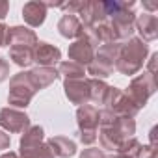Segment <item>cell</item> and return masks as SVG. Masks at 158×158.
<instances>
[{
	"label": "cell",
	"mask_w": 158,
	"mask_h": 158,
	"mask_svg": "<svg viewBox=\"0 0 158 158\" xmlns=\"http://www.w3.org/2000/svg\"><path fill=\"white\" fill-rule=\"evenodd\" d=\"M106 4V11H108V21L112 23L115 34H117V41H127L132 37V34L136 32V13H134V6L136 2H104Z\"/></svg>",
	"instance_id": "2"
},
{
	"label": "cell",
	"mask_w": 158,
	"mask_h": 158,
	"mask_svg": "<svg viewBox=\"0 0 158 158\" xmlns=\"http://www.w3.org/2000/svg\"><path fill=\"white\" fill-rule=\"evenodd\" d=\"M10 78V63L4 56H0V84Z\"/></svg>",
	"instance_id": "27"
},
{
	"label": "cell",
	"mask_w": 158,
	"mask_h": 158,
	"mask_svg": "<svg viewBox=\"0 0 158 158\" xmlns=\"http://www.w3.org/2000/svg\"><path fill=\"white\" fill-rule=\"evenodd\" d=\"M23 19L28 26L32 28H39L45 19H47V6L45 2H37V0H34V2H26L24 8H23Z\"/></svg>",
	"instance_id": "15"
},
{
	"label": "cell",
	"mask_w": 158,
	"mask_h": 158,
	"mask_svg": "<svg viewBox=\"0 0 158 158\" xmlns=\"http://www.w3.org/2000/svg\"><path fill=\"white\" fill-rule=\"evenodd\" d=\"M145 8H147L149 11H154V10H156L158 6H156V4H152V2H147V4H145Z\"/></svg>",
	"instance_id": "33"
},
{
	"label": "cell",
	"mask_w": 158,
	"mask_h": 158,
	"mask_svg": "<svg viewBox=\"0 0 158 158\" xmlns=\"http://www.w3.org/2000/svg\"><path fill=\"white\" fill-rule=\"evenodd\" d=\"M63 91H65V97L69 99L71 104L84 106V104L91 102L88 78H82V80H63Z\"/></svg>",
	"instance_id": "11"
},
{
	"label": "cell",
	"mask_w": 158,
	"mask_h": 158,
	"mask_svg": "<svg viewBox=\"0 0 158 158\" xmlns=\"http://www.w3.org/2000/svg\"><path fill=\"white\" fill-rule=\"evenodd\" d=\"M43 141H45V130H43V127L34 125V127H30L28 130H24L23 136H21V143H19L21 152H23V151H28V149H34V147H37L39 143H43Z\"/></svg>",
	"instance_id": "19"
},
{
	"label": "cell",
	"mask_w": 158,
	"mask_h": 158,
	"mask_svg": "<svg viewBox=\"0 0 158 158\" xmlns=\"http://www.w3.org/2000/svg\"><path fill=\"white\" fill-rule=\"evenodd\" d=\"M21 156H26V158H56V156H54V152H52V149L48 147V143H47V141L39 143V145H37V147H34V149L23 151V152H21Z\"/></svg>",
	"instance_id": "23"
},
{
	"label": "cell",
	"mask_w": 158,
	"mask_h": 158,
	"mask_svg": "<svg viewBox=\"0 0 158 158\" xmlns=\"http://www.w3.org/2000/svg\"><path fill=\"white\" fill-rule=\"evenodd\" d=\"M119 48H121V43H106L99 47L95 50L93 61L88 65V74H91V78H99V80L108 78L115 69Z\"/></svg>",
	"instance_id": "3"
},
{
	"label": "cell",
	"mask_w": 158,
	"mask_h": 158,
	"mask_svg": "<svg viewBox=\"0 0 158 158\" xmlns=\"http://www.w3.org/2000/svg\"><path fill=\"white\" fill-rule=\"evenodd\" d=\"M19 158H26V156H19Z\"/></svg>",
	"instance_id": "35"
},
{
	"label": "cell",
	"mask_w": 158,
	"mask_h": 158,
	"mask_svg": "<svg viewBox=\"0 0 158 158\" xmlns=\"http://www.w3.org/2000/svg\"><path fill=\"white\" fill-rule=\"evenodd\" d=\"M88 84H89V101L93 104H102L110 86L99 78H88Z\"/></svg>",
	"instance_id": "21"
},
{
	"label": "cell",
	"mask_w": 158,
	"mask_h": 158,
	"mask_svg": "<svg viewBox=\"0 0 158 158\" xmlns=\"http://www.w3.org/2000/svg\"><path fill=\"white\" fill-rule=\"evenodd\" d=\"M10 143H11L10 134H6L4 130H0V151H6L10 147Z\"/></svg>",
	"instance_id": "29"
},
{
	"label": "cell",
	"mask_w": 158,
	"mask_h": 158,
	"mask_svg": "<svg viewBox=\"0 0 158 158\" xmlns=\"http://www.w3.org/2000/svg\"><path fill=\"white\" fill-rule=\"evenodd\" d=\"M134 158H158V149L154 145H139Z\"/></svg>",
	"instance_id": "25"
},
{
	"label": "cell",
	"mask_w": 158,
	"mask_h": 158,
	"mask_svg": "<svg viewBox=\"0 0 158 158\" xmlns=\"http://www.w3.org/2000/svg\"><path fill=\"white\" fill-rule=\"evenodd\" d=\"M56 71H58V76H61L63 80H82V78H86V69L71 60L60 61Z\"/></svg>",
	"instance_id": "20"
},
{
	"label": "cell",
	"mask_w": 158,
	"mask_h": 158,
	"mask_svg": "<svg viewBox=\"0 0 158 158\" xmlns=\"http://www.w3.org/2000/svg\"><path fill=\"white\" fill-rule=\"evenodd\" d=\"M125 93L141 110L147 104V101L156 93V78L145 71V73H141V74H138V76L132 78V82L128 84V88H127Z\"/></svg>",
	"instance_id": "5"
},
{
	"label": "cell",
	"mask_w": 158,
	"mask_h": 158,
	"mask_svg": "<svg viewBox=\"0 0 158 158\" xmlns=\"http://www.w3.org/2000/svg\"><path fill=\"white\" fill-rule=\"evenodd\" d=\"M0 127L10 134H23L32 125H30V117L26 112L6 106L0 110Z\"/></svg>",
	"instance_id": "7"
},
{
	"label": "cell",
	"mask_w": 158,
	"mask_h": 158,
	"mask_svg": "<svg viewBox=\"0 0 158 158\" xmlns=\"http://www.w3.org/2000/svg\"><path fill=\"white\" fill-rule=\"evenodd\" d=\"M10 48H34L37 45V35L26 26H11L6 32V43Z\"/></svg>",
	"instance_id": "8"
},
{
	"label": "cell",
	"mask_w": 158,
	"mask_h": 158,
	"mask_svg": "<svg viewBox=\"0 0 158 158\" xmlns=\"http://www.w3.org/2000/svg\"><path fill=\"white\" fill-rule=\"evenodd\" d=\"M6 32H8V26L4 23H0V47H4L6 43Z\"/></svg>",
	"instance_id": "31"
},
{
	"label": "cell",
	"mask_w": 158,
	"mask_h": 158,
	"mask_svg": "<svg viewBox=\"0 0 158 158\" xmlns=\"http://www.w3.org/2000/svg\"><path fill=\"white\" fill-rule=\"evenodd\" d=\"M61 60V50L47 41H37L34 47V63L37 67H54Z\"/></svg>",
	"instance_id": "12"
},
{
	"label": "cell",
	"mask_w": 158,
	"mask_h": 158,
	"mask_svg": "<svg viewBox=\"0 0 158 158\" xmlns=\"http://www.w3.org/2000/svg\"><path fill=\"white\" fill-rule=\"evenodd\" d=\"M156 60H158V52H152L149 58V65H147V73L152 74L156 78Z\"/></svg>",
	"instance_id": "28"
},
{
	"label": "cell",
	"mask_w": 158,
	"mask_h": 158,
	"mask_svg": "<svg viewBox=\"0 0 158 158\" xmlns=\"http://www.w3.org/2000/svg\"><path fill=\"white\" fill-rule=\"evenodd\" d=\"M147 54H149V45L143 43L139 37H130L125 43H121L115 69L121 74L134 76L141 71V67L147 60Z\"/></svg>",
	"instance_id": "1"
},
{
	"label": "cell",
	"mask_w": 158,
	"mask_h": 158,
	"mask_svg": "<svg viewBox=\"0 0 158 158\" xmlns=\"http://www.w3.org/2000/svg\"><path fill=\"white\" fill-rule=\"evenodd\" d=\"M8 10H10V4L6 0H0V23L4 21V17L8 15Z\"/></svg>",
	"instance_id": "30"
},
{
	"label": "cell",
	"mask_w": 158,
	"mask_h": 158,
	"mask_svg": "<svg viewBox=\"0 0 158 158\" xmlns=\"http://www.w3.org/2000/svg\"><path fill=\"white\" fill-rule=\"evenodd\" d=\"M10 60L19 67H28L34 63V48H10Z\"/></svg>",
	"instance_id": "22"
},
{
	"label": "cell",
	"mask_w": 158,
	"mask_h": 158,
	"mask_svg": "<svg viewBox=\"0 0 158 158\" xmlns=\"http://www.w3.org/2000/svg\"><path fill=\"white\" fill-rule=\"evenodd\" d=\"M76 123H78V132H97L99 130V108L93 104L78 106Z\"/></svg>",
	"instance_id": "13"
},
{
	"label": "cell",
	"mask_w": 158,
	"mask_h": 158,
	"mask_svg": "<svg viewBox=\"0 0 158 158\" xmlns=\"http://www.w3.org/2000/svg\"><path fill=\"white\" fill-rule=\"evenodd\" d=\"M134 26H136V30L139 32L143 43L154 41V39L158 37V19H156V15H152V13L143 11V13L136 15Z\"/></svg>",
	"instance_id": "14"
},
{
	"label": "cell",
	"mask_w": 158,
	"mask_h": 158,
	"mask_svg": "<svg viewBox=\"0 0 158 158\" xmlns=\"http://www.w3.org/2000/svg\"><path fill=\"white\" fill-rule=\"evenodd\" d=\"M58 32L65 39H80L84 35V26L76 15H61L58 21Z\"/></svg>",
	"instance_id": "16"
},
{
	"label": "cell",
	"mask_w": 158,
	"mask_h": 158,
	"mask_svg": "<svg viewBox=\"0 0 158 158\" xmlns=\"http://www.w3.org/2000/svg\"><path fill=\"white\" fill-rule=\"evenodd\" d=\"M84 6V0H73V2H63L61 10L65 11V15H78Z\"/></svg>",
	"instance_id": "24"
},
{
	"label": "cell",
	"mask_w": 158,
	"mask_h": 158,
	"mask_svg": "<svg viewBox=\"0 0 158 158\" xmlns=\"http://www.w3.org/2000/svg\"><path fill=\"white\" fill-rule=\"evenodd\" d=\"M80 158H108V156L104 154V151H102V149L89 147V149H84V151H82Z\"/></svg>",
	"instance_id": "26"
},
{
	"label": "cell",
	"mask_w": 158,
	"mask_h": 158,
	"mask_svg": "<svg viewBox=\"0 0 158 158\" xmlns=\"http://www.w3.org/2000/svg\"><path fill=\"white\" fill-rule=\"evenodd\" d=\"M47 143L56 158H71L76 154V143L65 136H52L47 139Z\"/></svg>",
	"instance_id": "18"
},
{
	"label": "cell",
	"mask_w": 158,
	"mask_h": 158,
	"mask_svg": "<svg viewBox=\"0 0 158 158\" xmlns=\"http://www.w3.org/2000/svg\"><path fill=\"white\" fill-rule=\"evenodd\" d=\"M28 76H30V80L37 91L48 88L50 84L56 82V78H60L56 67H35V69L28 71Z\"/></svg>",
	"instance_id": "17"
},
{
	"label": "cell",
	"mask_w": 158,
	"mask_h": 158,
	"mask_svg": "<svg viewBox=\"0 0 158 158\" xmlns=\"http://www.w3.org/2000/svg\"><path fill=\"white\" fill-rule=\"evenodd\" d=\"M102 108L110 110L117 117H132V119L139 112V108L127 97V93L123 89H119V88H114V86H110V89H108V93L104 97Z\"/></svg>",
	"instance_id": "6"
},
{
	"label": "cell",
	"mask_w": 158,
	"mask_h": 158,
	"mask_svg": "<svg viewBox=\"0 0 158 158\" xmlns=\"http://www.w3.org/2000/svg\"><path fill=\"white\" fill-rule=\"evenodd\" d=\"M0 158H19V154H17V152H11V151H10V152H4L2 156H0Z\"/></svg>",
	"instance_id": "32"
},
{
	"label": "cell",
	"mask_w": 158,
	"mask_h": 158,
	"mask_svg": "<svg viewBox=\"0 0 158 158\" xmlns=\"http://www.w3.org/2000/svg\"><path fill=\"white\" fill-rule=\"evenodd\" d=\"M110 158H132V156H127V154H112Z\"/></svg>",
	"instance_id": "34"
},
{
	"label": "cell",
	"mask_w": 158,
	"mask_h": 158,
	"mask_svg": "<svg viewBox=\"0 0 158 158\" xmlns=\"http://www.w3.org/2000/svg\"><path fill=\"white\" fill-rule=\"evenodd\" d=\"M95 50L97 48L91 45V41L86 35H82L80 39H74V43L69 45L67 54H69V60L71 61L82 65V67H88L93 61V58H95Z\"/></svg>",
	"instance_id": "9"
},
{
	"label": "cell",
	"mask_w": 158,
	"mask_h": 158,
	"mask_svg": "<svg viewBox=\"0 0 158 158\" xmlns=\"http://www.w3.org/2000/svg\"><path fill=\"white\" fill-rule=\"evenodd\" d=\"M80 19L82 26L84 28H89V26H95L99 23H104L108 19V11H106V4L104 2H99V0H91V2H84L80 13L76 15Z\"/></svg>",
	"instance_id": "10"
},
{
	"label": "cell",
	"mask_w": 158,
	"mask_h": 158,
	"mask_svg": "<svg viewBox=\"0 0 158 158\" xmlns=\"http://www.w3.org/2000/svg\"><path fill=\"white\" fill-rule=\"evenodd\" d=\"M37 93V89L34 88L30 76H28V71H21L17 74H13L10 78V93H8V104L10 108H26L34 95Z\"/></svg>",
	"instance_id": "4"
}]
</instances>
